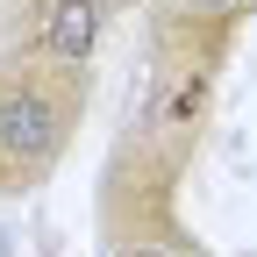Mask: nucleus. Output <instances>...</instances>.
I'll return each mask as SVG.
<instances>
[{"label":"nucleus","mask_w":257,"mask_h":257,"mask_svg":"<svg viewBox=\"0 0 257 257\" xmlns=\"http://www.w3.org/2000/svg\"><path fill=\"white\" fill-rule=\"evenodd\" d=\"M100 0H36V50L64 72H79L100 43Z\"/></svg>","instance_id":"f03ea898"},{"label":"nucleus","mask_w":257,"mask_h":257,"mask_svg":"<svg viewBox=\"0 0 257 257\" xmlns=\"http://www.w3.org/2000/svg\"><path fill=\"white\" fill-rule=\"evenodd\" d=\"M236 15H250V0H165V29H207V36H221Z\"/></svg>","instance_id":"7ed1b4c3"},{"label":"nucleus","mask_w":257,"mask_h":257,"mask_svg":"<svg viewBox=\"0 0 257 257\" xmlns=\"http://www.w3.org/2000/svg\"><path fill=\"white\" fill-rule=\"evenodd\" d=\"M64 136H72V100L36 79H8L0 86V193L36 186L57 165Z\"/></svg>","instance_id":"f257e3e1"},{"label":"nucleus","mask_w":257,"mask_h":257,"mask_svg":"<svg viewBox=\"0 0 257 257\" xmlns=\"http://www.w3.org/2000/svg\"><path fill=\"white\" fill-rule=\"evenodd\" d=\"M121 257H179V250H150V243H121Z\"/></svg>","instance_id":"20e7f679"}]
</instances>
